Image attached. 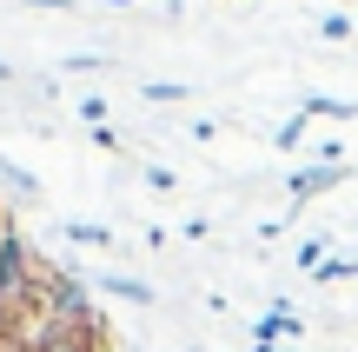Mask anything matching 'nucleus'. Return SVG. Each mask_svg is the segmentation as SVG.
I'll return each mask as SVG.
<instances>
[{
    "label": "nucleus",
    "mask_w": 358,
    "mask_h": 352,
    "mask_svg": "<svg viewBox=\"0 0 358 352\" xmlns=\"http://www.w3.org/2000/svg\"><path fill=\"white\" fill-rule=\"evenodd\" d=\"M27 346L34 352H113V332H106V319H34Z\"/></svg>",
    "instance_id": "nucleus-1"
},
{
    "label": "nucleus",
    "mask_w": 358,
    "mask_h": 352,
    "mask_svg": "<svg viewBox=\"0 0 358 352\" xmlns=\"http://www.w3.org/2000/svg\"><path fill=\"white\" fill-rule=\"evenodd\" d=\"M100 66H106L100 53H73V60H66V73H100Z\"/></svg>",
    "instance_id": "nucleus-14"
},
{
    "label": "nucleus",
    "mask_w": 358,
    "mask_h": 352,
    "mask_svg": "<svg viewBox=\"0 0 358 352\" xmlns=\"http://www.w3.org/2000/svg\"><path fill=\"white\" fill-rule=\"evenodd\" d=\"M146 100H159V106H179V100H186V87H179V80H146Z\"/></svg>",
    "instance_id": "nucleus-10"
},
{
    "label": "nucleus",
    "mask_w": 358,
    "mask_h": 352,
    "mask_svg": "<svg viewBox=\"0 0 358 352\" xmlns=\"http://www.w3.org/2000/svg\"><path fill=\"white\" fill-rule=\"evenodd\" d=\"M312 279H319V286H338V279H358V253H338V260H325V266H319Z\"/></svg>",
    "instance_id": "nucleus-9"
},
{
    "label": "nucleus",
    "mask_w": 358,
    "mask_h": 352,
    "mask_svg": "<svg viewBox=\"0 0 358 352\" xmlns=\"http://www.w3.org/2000/svg\"><path fill=\"white\" fill-rule=\"evenodd\" d=\"M7 80H13V66H7V60H0V87H7Z\"/></svg>",
    "instance_id": "nucleus-17"
},
{
    "label": "nucleus",
    "mask_w": 358,
    "mask_h": 352,
    "mask_svg": "<svg viewBox=\"0 0 358 352\" xmlns=\"http://www.w3.org/2000/svg\"><path fill=\"white\" fill-rule=\"evenodd\" d=\"M352 167H299L292 173V199H312V193H325V186H338Z\"/></svg>",
    "instance_id": "nucleus-3"
},
{
    "label": "nucleus",
    "mask_w": 358,
    "mask_h": 352,
    "mask_svg": "<svg viewBox=\"0 0 358 352\" xmlns=\"http://www.w3.org/2000/svg\"><path fill=\"white\" fill-rule=\"evenodd\" d=\"M312 127V113H306V106H299V113L292 120H285V127H279V146H299V133H306Z\"/></svg>",
    "instance_id": "nucleus-12"
},
{
    "label": "nucleus",
    "mask_w": 358,
    "mask_h": 352,
    "mask_svg": "<svg viewBox=\"0 0 358 352\" xmlns=\"http://www.w3.org/2000/svg\"><path fill=\"white\" fill-rule=\"evenodd\" d=\"M319 34H325V40H345V34H352V13H325Z\"/></svg>",
    "instance_id": "nucleus-13"
},
{
    "label": "nucleus",
    "mask_w": 358,
    "mask_h": 352,
    "mask_svg": "<svg viewBox=\"0 0 358 352\" xmlns=\"http://www.w3.org/2000/svg\"><path fill=\"white\" fill-rule=\"evenodd\" d=\"M13 233V213H7V199H0V239H7Z\"/></svg>",
    "instance_id": "nucleus-15"
},
{
    "label": "nucleus",
    "mask_w": 358,
    "mask_h": 352,
    "mask_svg": "<svg viewBox=\"0 0 358 352\" xmlns=\"http://www.w3.org/2000/svg\"><path fill=\"white\" fill-rule=\"evenodd\" d=\"M306 113H319V120H358V100H338V93H306Z\"/></svg>",
    "instance_id": "nucleus-6"
},
{
    "label": "nucleus",
    "mask_w": 358,
    "mask_h": 352,
    "mask_svg": "<svg viewBox=\"0 0 358 352\" xmlns=\"http://www.w3.org/2000/svg\"><path fill=\"white\" fill-rule=\"evenodd\" d=\"M325 260H332V239H325V233H306V239H299V273H319Z\"/></svg>",
    "instance_id": "nucleus-7"
},
{
    "label": "nucleus",
    "mask_w": 358,
    "mask_h": 352,
    "mask_svg": "<svg viewBox=\"0 0 358 352\" xmlns=\"http://www.w3.org/2000/svg\"><path fill=\"white\" fill-rule=\"evenodd\" d=\"M34 7H73V0H34Z\"/></svg>",
    "instance_id": "nucleus-16"
},
{
    "label": "nucleus",
    "mask_w": 358,
    "mask_h": 352,
    "mask_svg": "<svg viewBox=\"0 0 358 352\" xmlns=\"http://www.w3.org/2000/svg\"><path fill=\"white\" fill-rule=\"evenodd\" d=\"M299 332H306V319H299L292 306L279 300V306H272V313H266V319H259V326H252V346H292Z\"/></svg>",
    "instance_id": "nucleus-2"
},
{
    "label": "nucleus",
    "mask_w": 358,
    "mask_h": 352,
    "mask_svg": "<svg viewBox=\"0 0 358 352\" xmlns=\"http://www.w3.org/2000/svg\"><path fill=\"white\" fill-rule=\"evenodd\" d=\"M73 113H80V120H87V127H106V100H100V93H87V100H80V106H73Z\"/></svg>",
    "instance_id": "nucleus-11"
},
{
    "label": "nucleus",
    "mask_w": 358,
    "mask_h": 352,
    "mask_svg": "<svg viewBox=\"0 0 358 352\" xmlns=\"http://www.w3.org/2000/svg\"><path fill=\"white\" fill-rule=\"evenodd\" d=\"M66 239H73V246H113V226H93V220H66Z\"/></svg>",
    "instance_id": "nucleus-8"
},
{
    "label": "nucleus",
    "mask_w": 358,
    "mask_h": 352,
    "mask_svg": "<svg viewBox=\"0 0 358 352\" xmlns=\"http://www.w3.org/2000/svg\"><path fill=\"white\" fill-rule=\"evenodd\" d=\"M0 199H40V180H34V173H20L7 153H0Z\"/></svg>",
    "instance_id": "nucleus-5"
},
{
    "label": "nucleus",
    "mask_w": 358,
    "mask_h": 352,
    "mask_svg": "<svg viewBox=\"0 0 358 352\" xmlns=\"http://www.w3.org/2000/svg\"><path fill=\"white\" fill-rule=\"evenodd\" d=\"M93 279H100V293H113L127 306H153V286L146 279H127V273H93Z\"/></svg>",
    "instance_id": "nucleus-4"
}]
</instances>
